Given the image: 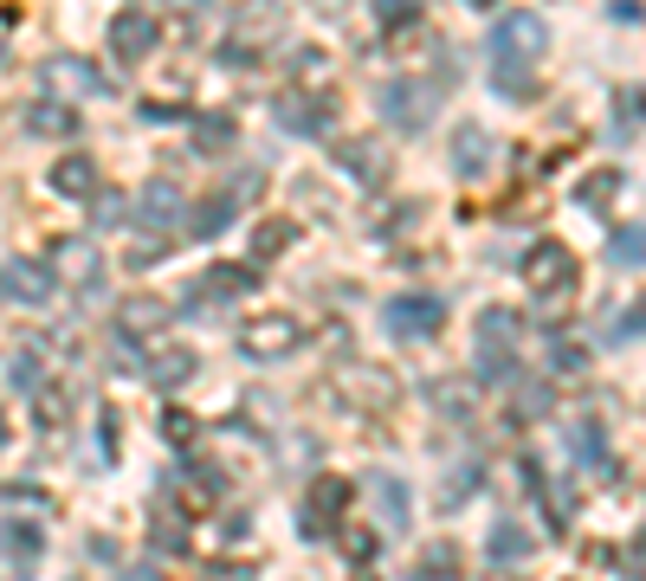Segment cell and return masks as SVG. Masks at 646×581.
<instances>
[{
    "label": "cell",
    "instance_id": "27",
    "mask_svg": "<svg viewBox=\"0 0 646 581\" xmlns=\"http://www.w3.org/2000/svg\"><path fill=\"white\" fill-rule=\"evenodd\" d=\"M195 149H201V155H226V149H233V117H226V110L201 117V123H195Z\"/></svg>",
    "mask_w": 646,
    "mask_h": 581
},
{
    "label": "cell",
    "instance_id": "23",
    "mask_svg": "<svg viewBox=\"0 0 646 581\" xmlns=\"http://www.w3.org/2000/svg\"><path fill=\"white\" fill-rule=\"evenodd\" d=\"M530 549H537V543H530L524 523H498V530H492V562H498V569H524Z\"/></svg>",
    "mask_w": 646,
    "mask_h": 581
},
{
    "label": "cell",
    "instance_id": "5",
    "mask_svg": "<svg viewBox=\"0 0 646 581\" xmlns=\"http://www.w3.org/2000/svg\"><path fill=\"white\" fill-rule=\"evenodd\" d=\"M543 46H550V33L537 13H504L492 33V59H504V66H530V59H543Z\"/></svg>",
    "mask_w": 646,
    "mask_h": 581
},
{
    "label": "cell",
    "instance_id": "38",
    "mask_svg": "<svg viewBox=\"0 0 646 581\" xmlns=\"http://www.w3.org/2000/svg\"><path fill=\"white\" fill-rule=\"evenodd\" d=\"M472 485H479V465H466V472H453V478H446V491H439V510H459V505H466V491H472Z\"/></svg>",
    "mask_w": 646,
    "mask_h": 581
},
{
    "label": "cell",
    "instance_id": "35",
    "mask_svg": "<svg viewBox=\"0 0 646 581\" xmlns=\"http://www.w3.org/2000/svg\"><path fill=\"white\" fill-rule=\"evenodd\" d=\"M91 220L97 226H117V220H130V201L117 188H104V194H91Z\"/></svg>",
    "mask_w": 646,
    "mask_h": 581
},
{
    "label": "cell",
    "instance_id": "4",
    "mask_svg": "<svg viewBox=\"0 0 646 581\" xmlns=\"http://www.w3.org/2000/svg\"><path fill=\"white\" fill-rule=\"evenodd\" d=\"M381 110L395 130H427L433 110H439V84H421V78H395L381 84Z\"/></svg>",
    "mask_w": 646,
    "mask_h": 581
},
{
    "label": "cell",
    "instance_id": "32",
    "mask_svg": "<svg viewBox=\"0 0 646 581\" xmlns=\"http://www.w3.org/2000/svg\"><path fill=\"white\" fill-rule=\"evenodd\" d=\"M575 459H582V465H608V434H601L595 420L575 427Z\"/></svg>",
    "mask_w": 646,
    "mask_h": 581
},
{
    "label": "cell",
    "instance_id": "1",
    "mask_svg": "<svg viewBox=\"0 0 646 581\" xmlns=\"http://www.w3.org/2000/svg\"><path fill=\"white\" fill-rule=\"evenodd\" d=\"M517 278L537 290L550 310H563V297L575 290V252L563 246V239H530L524 259H517Z\"/></svg>",
    "mask_w": 646,
    "mask_h": 581
},
{
    "label": "cell",
    "instance_id": "31",
    "mask_svg": "<svg viewBox=\"0 0 646 581\" xmlns=\"http://www.w3.org/2000/svg\"><path fill=\"white\" fill-rule=\"evenodd\" d=\"M621 188H627V175L601 168V175H588V181H582V208H608V201H614Z\"/></svg>",
    "mask_w": 646,
    "mask_h": 581
},
{
    "label": "cell",
    "instance_id": "15",
    "mask_svg": "<svg viewBox=\"0 0 646 581\" xmlns=\"http://www.w3.org/2000/svg\"><path fill=\"white\" fill-rule=\"evenodd\" d=\"M181 214H188V201H181V188H175V181H149L143 201H137V220H143L149 233H168Z\"/></svg>",
    "mask_w": 646,
    "mask_h": 581
},
{
    "label": "cell",
    "instance_id": "16",
    "mask_svg": "<svg viewBox=\"0 0 646 581\" xmlns=\"http://www.w3.org/2000/svg\"><path fill=\"white\" fill-rule=\"evenodd\" d=\"M46 181H52V194H66V201H91V194H97V162H91V155H59Z\"/></svg>",
    "mask_w": 646,
    "mask_h": 581
},
{
    "label": "cell",
    "instance_id": "6",
    "mask_svg": "<svg viewBox=\"0 0 646 581\" xmlns=\"http://www.w3.org/2000/svg\"><path fill=\"white\" fill-rule=\"evenodd\" d=\"M504 336H517V317L510 310H479V375H492V381L517 375V356H510Z\"/></svg>",
    "mask_w": 646,
    "mask_h": 581
},
{
    "label": "cell",
    "instance_id": "44",
    "mask_svg": "<svg viewBox=\"0 0 646 581\" xmlns=\"http://www.w3.org/2000/svg\"><path fill=\"white\" fill-rule=\"evenodd\" d=\"M466 7H479V13H492V7H498V0H466Z\"/></svg>",
    "mask_w": 646,
    "mask_h": 581
},
{
    "label": "cell",
    "instance_id": "21",
    "mask_svg": "<svg viewBox=\"0 0 646 581\" xmlns=\"http://www.w3.org/2000/svg\"><path fill=\"white\" fill-rule=\"evenodd\" d=\"M453 168H459V175H472V181L492 168V143H485V130H479V123H466V130L453 137Z\"/></svg>",
    "mask_w": 646,
    "mask_h": 581
},
{
    "label": "cell",
    "instance_id": "41",
    "mask_svg": "<svg viewBox=\"0 0 646 581\" xmlns=\"http://www.w3.org/2000/svg\"><path fill=\"white\" fill-rule=\"evenodd\" d=\"M143 117H149V123H175V117H181V104H155V97H149Z\"/></svg>",
    "mask_w": 646,
    "mask_h": 581
},
{
    "label": "cell",
    "instance_id": "18",
    "mask_svg": "<svg viewBox=\"0 0 646 581\" xmlns=\"http://www.w3.org/2000/svg\"><path fill=\"white\" fill-rule=\"evenodd\" d=\"M337 168H350L362 188H375V181L388 175V149H381V143H350V137H337Z\"/></svg>",
    "mask_w": 646,
    "mask_h": 581
},
{
    "label": "cell",
    "instance_id": "28",
    "mask_svg": "<svg viewBox=\"0 0 646 581\" xmlns=\"http://www.w3.org/2000/svg\"><path fill=\"white\" fill-rule=\"evenodd\" d=\"M550 407H556V401H550V388H537V381L510 394V420H517V427H530V420H543Z\"/></svg>",
    "mask_w": 646,
    "mask_h": 581
},
{
    "label": "cell",
    "instance_id": "40",
    "mask_svg": "<svg viewBox=\"0 0 646 581\" xmlns=\"http://www.w3.org/2000/svg\"><path fill=\"white\" fill-rule=\"evenodd\" d=\"M550 368H556V375H582V368H588V356H582L575 343H556V349H550Z\"/></svg>",
    "mask_w": 646,
    "mask_h": 581
},
{
    "label": "cell",
    "instance_id": "17",
    "mask_svg": "<svg viewBox=\"0 0 646 581\" xmlns=\"http://www.w3.org/2000/svg\"><path fill=\"white\" fill-rule=\"evenodd\" d=\"M39 549H46V530H39V523H20V517L0 523V556H7L13 569H33Z\"/></svg>",
    "mask_w": 646,
    "mask_h": 581
},
{
    "label": "cell",
    "instance_id": "26",
    "mask_svg": "<svg viewBox=\"0 0 646 581\" xmlns=\"http://www.w3.org/2000/svg\"><path fill=\"white\" fill-rule=\"evenodd\" d=\"M414 581H459V556H453V543H433V549H421Z\"/></svg>",
    "mask_w": 646,
    "mask_h": 581
},
{
    "label": "cell",
    "instance_id": "42",
    "mask_svg": "<svg viewBox=\"0 0 646 581\" xmlns=\"http://www.w3.org/2000/svg\"><path fill=\"white\" fill-rule=\"evenodd\" d=\"M350 556H356V562H375V536H368V530H362V536H350Z\"/></svg>",
    "mask_w": 646,
    "mask_h": 581
},
{
    "label": "cell",
    "instance_id": "39",
    "mask_svg": "<svg viewBox=\"0 0 646 581\" xmlns=\"http://www.w3.org/2000/svg\"><path fill=\"white\" fill-rule=\"evenodd\" d=\"M162 434L175 439V446H188V439L201 434V427H195V414H181V407H175V414H162Z\"/></svg>",
    "mask_w": 646,
    "mask_h": 581
},
{
    "label": "cell",
    "instance_id": "11",
    "mask_svg": "<svg viewBox=\"0 0 646 581\" xmlns=\"http://www.w3.org/2000/svg\"><path fill=\"white\" fill-rule=\"evenodd\" d=\"M439 323H446V304L439 297H395L388 304V330L395 336H414V343H427V336H439Z\"/></svg>",
    "mask_w": 646,
    "mask_h": 581
},
{
    "label": "cell",
    "instance_id": "13",
    "mask_svg": "<svg viewBox=\"0 0 646 581\" xmlns=\"http://www.w3.org/2000/svg\"><path fill=\"white\" fill-rule=\"evenodd\" d=\"M46 84H59V91H78V97H110L117 84L97 72L91 59H78V52H59V59H46Z\"/></svg>",
    "mask_w": 646,
    "mask_h": 581
},
{
    "label": "cell",
    "instance_id": "9",
    "mask_svg": "<svg viewBox=\"0 0 646 581\" xmlns=\"http://www.w3.org/2000/svg\"><path fill=\"white\" fill-rule=\"evenodd\" d=\"M155 39H162V26H155V13H143V7H124L110 20V52L124 66H143L149 52H155Z\"/></svg>",
    "mask_w": 646,
    "mask_h": 581
},
{
    "label": "cell",
    "instance_id": "10",
    "mask_svg": "<svg viewBox=\"0 0 646 581\" xmlns=\"http://www.w3.org/2000/svg\"><path fill=\"white\" fill-rule=\"evenodd\" d=\"M239 343H246V356H266V363H272V356H291V349L304 343V323H297L291 310H266L259 323H246Z\"/></svg>",
    "mask_w": 646,
    "mask_h": 581
},
{
    "label": "cell",
    "instance_id": "29",
    "mask_svg": "<svg viewBox=\"0 0 646 581\" xmlns=\"http://www.w3.org/2000/svg\"><path fill=\"white\" fill-rule=\"evenodd\" d=\"M614 137L621 143H641V91L634 84H621V97H614Z\"/></svg>",
    "mask_w": 646,
    "mask_h": 581
},
{
    "label": "cell",
    "instance_id": "33",
    "mask_svg": "<svg viewBox=\"0 0 646 581\" xmlns=\"http://www.w3.org/2000/svg\"><path fill=\"white\" fill-rule=\"evenodd\" d=\"M608 259L627 265V272H641V226H621V233L608 239Z\"/></svg>",
    "mask_w": 646,
    "mask_h": 581
},
{
    "label": "cell",
    "instance_id": "19",
    "mask_svg": "<svg viewBox=\"0 0 646 581\" xmlns=\"http://www.w3.org/2000/svg\"><path fill=\"white\" fill-rule=\"evenodd\" d=\"M20 123H26V137H46V143H52V137H78V117L59 104V97L26 104V117H20Z\"/></svg>",
    "mask_w": 646,
    "mask_h": 581
},
{
    "label": "cell",
    "instance_id": "2",
    "mask_svg": "<svg viewBox=\"0 0 646 581\" xmlns=\"http://www.w3.org/2000/svg\"><path fill=\"white\" fill-rule=\"evenodd\" d=\"M272 117H279V130H291V137H330L337 130V97L330 91H279L272 97Z\"/></svg>",
    "mask_w": 646,
    "mask_h": 581
},
{
    "label": "cell",
    "instance_id": "3",
    "mask_svg": "<svg viewBox=\"0 0 646 581\" xmlns=\"http://www.w3.org/2000/svg\"><path fill=\"white\" fill-rule=\"evenodd\" d=\"M46 272H52V285L91 290L97 278H104V252H97L91 239H78V233H66V239H52V252H46Z\"/></svg>",
    "mask_w": 646,
    "mask_h": 581
},
{
    "label": "cell",
    "instance_id": "24",
    "mask_svg": "<svg viewBox=\"0 0 646 581\" xmlns=\"http://www.w3.org/2000/svg\"><path fill=\"white\" fill-rule=\"evenodd\" d=\"M291 239H297V220H266V226H252V265L291 252Z\"/></svg>",
    "mask_w": 646,
    "mask_h": 581
},
{
    "label": "cell",
    "instance_id": "22",
    "mask_svg": "<svg viewBox=\"0 0 646 581\" xmlns=\"http://www.w3.org/2000/svg\"><path fill=\"white\" fill-rule=\"evenodd\" d=\"M195 368H201L195 349H155V356H149V381H155V394H168V388H181Z\"/></svg>",
    "mask_w": 646,
    "mask_h": 581
},
{
    "label": "cell",
    "instance_id": "43",
    "mask_svg": "<svg viewBox=\"0 0 646 581\" xmlns=\"http://www.w3.org/2000/svg\"><path fill=\"white\" fill-rule=\"evenodd\" d=\"M124 581H162V576H155V562H143V569H124Z\"/></svg>",
    "mask_w": 646,
    "mask_h": 581
},
{
    "label": "cell",
    "instance_id": "37",
    "mask_svg": "<svg viewBox=\"0 0 646 581\" xmlns=\"http://www.w3.org/2000/svg\"><path fill=\"white\" fill-rule=\"evenodd\" d=\"M7 381H13V388H20V394H46V388H39V363H33V349H26V356H13V363H7Z\"/></svg>",
    "mask_w": 646,
    "mask_h": 581
},
{
    "label": "cell",
    "instance_id": "20",
    "mask_svg": "<svg viewBox=\"0 0 646 581\" xmlns=\"http://www.w3.org/2000/svg\"><path fill=\"white\" fill-rule=\"evenodd\" d=\"M368 491H375V517L388 530H408V485L395 472H368Z\"/></svg>",
    "mask_w": 646,
    "mask_h": 581
},
{
    "label": "cell",
    "instance_id": "12",
    "mask_svg": "<svg viewBox=\"0 0 646 581\" xmlns=\"http://www.w3.org/2000/svg\"><path fill=\"white\" fill-rule=\"evenodd\" d=\"M168 317H175V310H168L162 297H124V304H117V336H124V343H155V336L168 330Z\"/></svg>",
    "mask_w": 646,
    "mask_h": 581
},
{
    "label": "cell",
    "instance_id": "34",
    "mask_svg": "<svg viewBox=\"0 0 646 581\" xmlns=\"http://www.w3.org/2000/svg\"><path fill=\"white\" fill-rule=\"evenodd\" d=\"M641 343V304H627L614 323H608V349H634Z\"/></svg>",
    "mask_w": 646,
    "mask_h": 581
},
{
    "label": "cell",
    "instance_id": "8",
    "mask_svg": "<svg viewBox=\"0 0 646 581\" xmlns=\"http://www.w3.org/2000/svg\"><path fill=\"white\" fill-rule=\"evenodd\" d=\"M246 290H259V265H208V272L188 285V310H201V304H233V297H246Z\"/></svg>",
    "mask_w": 646,
    "mask_h": 581
},
{
    "label": "cell",
    "instance_id": "14",
    "mask_svg": "<svg viewBox=\"0 0 646 581\" xmlns=\"http://www.w3.org/2000/svg\"><path fill=\"white\" fill-rule=\"evenodd\" d=\"M0 285L13 290L20 304H46L52 297V272H46V259H0Z\"/></svg>",
    "mask_w": 646,
    "mask_h": 581
},
{
    "label": "cell",
    "instance_id": "45",
    "mask_svg": "<svg viewBox=\"0 0 646 581\" xmlns=\"http://www.w3.org/2000/svg\"><path fill=\"white\" fill-rule=\"evenodd\" d=\"M485 581H524V576H510V569H498V576H485Z\"/></svg>",
    "mask_w": 646,
    "mask_h": 581
},
{
    "label": "cell",
    "instance_id": "25",
    "mask_svg": "<svg viewBox=\"0 0 646 581\" xmlns=\"http://www.w3.org/2000/svg\"><path fill=\"white\" fill-rule=\"evenodd\" d=\"M492 84H498L504 97H517V104H537V91H543L530 66H504V59H492Z\"/></svg>",
    "mask_w": 646,
    "mask_h": 581
},
{
    "label": "cell",
    "instance_id": "30",
    "mask_svg": "<svg viewBox=\"0 0 646 581\" xmlns=\"http://www.w3.org/2000/svg\"><path fill=\"white\" fill-rule=\"evenodd\" d=\"M233 214H239V208H233V194H208V201L195 208V233H201V239H214Z\"/></svg>",
    "mask_w": 646,
    "mask_h": 581
},
{
    "label": "cell",
    "instance_id": "36",
    "mask_svg": "<svg viewBox=\"0 0 646 581\" xmlns=\"http://www.w3.org/2000/svg\"><path fill=\"white\" fill-rule=\"evenodd\" d=\"M368 7H375L381 26H414L421 20V0H368Z\"/></svg>",
    "mask_w": 646,
    "mask_h": 581
},
{
    "label": "cell",
    "instance_id": "7",
    "mask_svg": "<svg viewBox=\"0 0 646 581\" xmlns=\"http://www.w3.org/2000/svg\"><path fill=\"white\" fill-rule=\"evenodd\" d=\"M343 510H350V485H343V478H317L310 498H304V510H297V530H304L310 543H324Z\"/></svg>",
    "mask_w": 646,
    "mask_h": 581
}]
</instances>
